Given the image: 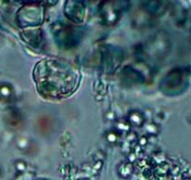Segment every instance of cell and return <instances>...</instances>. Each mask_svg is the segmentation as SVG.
I'll return each instance as SVG.
<instances>
[{
    "instance_id": "1",
    "label": "cell",
    "mask_w": 191,
    "mask_h": 180,
    "mask_svg": "<svg viewBox=\"0 0 191 180\" xmlns=\"http://www.w3.org/2000/svg\"><path fill=\"white\" fill-rule=\"evenodd\" d=\"M128 122L135 126H142L143 123V115L138 112H131L128 115Z\"/></svg>"
},
{
    "instance_id": "2",
    "label": "cell",
    "mask_w": 191,
    "mask_h": 180,
    "mask_svg": "<svg viewBox=\"0 0 191 180\" xmlns=\"http://www.w3.org/2000/svg\"><path fill=\"white\" fill-rule=\"evenodd\" d=\"M106 139H107V141L109 143H112V144L116 143L117 139H118V134L115 132H109L106 134Z\"/></svg>"
},
{
    "instance_id": "3",
    "label": "cell",
    "mask_w": 191,
    "mask_h": 180,
    "mask_svg": "<svg viewBox=\"0 0 191 180\" xmlns=\"http://www.w3.org/2000/svg\"><path fill=\"white\" fill-rule=\"evenodd\" d=\"M146 131L150 135H156L158 132V128L156 124H149L146 128Z\"/></svg>"
},
{
    "instance_id": "4",
    "label": "cell",
    "mask_w": 191,
    "mask_h": 180,
    "mask_svg": "<svg viewBox=\"0 0 191 180\" xmlns=\"http://www.w3.org/2000/svg\"><path fill=\"white\" fill-rule=\"evenodd\" d=\"M117 128H119L120 131H127V129L128 128V126H127V122L119 121L117 123Z\"/></svg>"
}]
</instances>
